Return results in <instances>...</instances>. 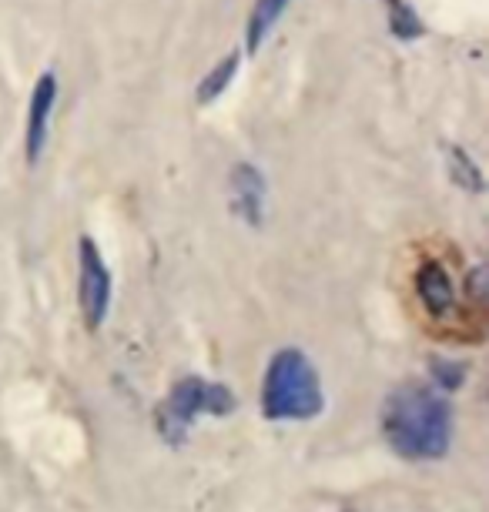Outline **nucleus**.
<instances>
[{"instance_id":"1","label":"nucleus","mask_w":489,"mask_h":512,"mask_svg":"<svg viewBox=\"0 0 489 512\" xmlns=\"http://www.w3.org/2000/svg\"><path fill=\"white\" fill-rule=\"evenodd\" d=\"M382 436L389 449L409 462L443 459L453 446V405L429 382H406L382 405Z\"/></svg>"},{"instance_id":"2","label":"nucleus","mask_w":489,"mask_h":512,"mask_svg":"<svg viewBox=\"0 0 489 512\" xmlns=\"http://www.w3.org/2000/svg\"><path fill=\"white\" fill-rule=\"evenodd\" d=\"M325 412L319 369L302 349H282L268 359L262 379V415L268 422H312Z\"/></svg>"},{"instance_id":"3","label":"nucleus","mask_w":489,"mask_h":512,"mask_svg":"<svg viewBox=\"0 0 489 512\" xmlns=\"http://www.w3.org/2000/svg\"><path fill=\"white\" fill-rule=\"evenodd\" d=\"M235 392L222 382H208L201 375H185L171 385V392L165 395V402L158 405L155 412V425L158 436L165 446L181 449L191 436V425H195L201 415H232L235 412Z\"/></svg>"},{"instance_id":"4","label":"nucleus","mask_w":489,"mask_h":512,"mask_svg":"<svg viewBox=\"0 0 489 512\" xmlns=\"http://www.w3.org/2000/svg\"><path fill=\"white\" fill-rule=\"evenodd\" d=\"M111 272L101 258L98 241L91 235L78 238V305H81V318L88 332H98L104 325V318L111 312Z\"/></svg>"},{"instance_id":"5","label":"nucleus","mask_w":489,"mask_h":512,"mask_svg":"<svg viewBox=\"0 0 489 512\" xmlns=\"http://www.w3.org/2000/svg\"><path fill=\"white\" fill-rule=\"evenodd\" d=\"M57 74L54 71H44L37 77L34 91H31V104H27V128H24V158H27V168H34L44 154V144H47V131H51V114H54V104H57Z\"/></svg>"},{"instance_id":"6","label":"nucleus","mask_w":489,"mask_h":512,"mask_svg":"<svg viewBox=\"0 0 489 512\" xmlns=\"http://www.w3.org/2000/svg\"><path fill=\"white\" fill-rule=\"evenodd\" d=\"M228 201H232V211L245 225L258 228L265 221V201H268V181L262 175V168L255 164H235L232 178H228Z\"/></svg>"},{"instance_id":"7","label":"nucleus","mask_w":489,"mask_h":512,"mask_svg":"<svg viewBox=\"0 0 489 512\" xmlns=\"http://www.w3.org/2000/svg\"><path fill=\"white\" fill-rule=\"evenodd\" d=\"M412 285H416V298L423 302V308L433 318H446L449 312H456V302H459L456 282H453V275H449V268L443 262L426 258V262L416 268Z\"/></svg>"},{"instance_id":"8","label":"nucleus","mask_w":489,"mask_h":512,"mask_svg":"<svg viewBox=\"0 0 489 512\" xmlns=\"http://www.w3.org/2000/svg\"><path fill=\"white\" fill-rule=\"evenodd\" d=\"M289 4L292 0H255L252 14H248V21H245V51L248 54H258V47H262L265 37L275 31V24L282 21V14Z\"/></svg>"},{"instance_id":"9","label":"nucleus","mask_w":489,"mask_h":512,"mask_svg":"<svg viewBox=\"0 0 489 512\" xmlns=\"http://www.w3.org/2000/svg\"><path fill=\"white\" fill-rule=\"evenodd\" d=\"M238 67H242V54L232 51V54H225L222 61H218L212 71H208L205 77H201V84H198V104H215V101H222V94L232 88V81H235V74H238Z\"/></svg>"},{"instance_id":"10","label":"nucleus","mask_w":489,"mask_h":512,"mask_svg":"<svg viewBox=\"0 0 489 512\" xmlns=\"http://www.w3.org/2000/svg\"><path fill=\"white\" fill-rule=\"evenodd\" d=\"M382 4H386V11H389V34L396 37V41L409 44L426 34L423 17H419V11L409 0H382Z\"/></svg>"},{"instance_id":"11","label":"nucleus","mask_w":489,"mask_h":512,"mask_svg":"<svg viewBox=\"0 0 489 512\" xmlns=\"http://www.w3.org/2000/svg\"><path fill=\"white\" fill-rule=\"evenodd\" d=\"M449 178L466 191H483V171L463 148H449Z\"/></svg>"},{"instance_id":"12","label":"nucleus","mask_w":489,"mask_h":512,"mask_svg":"<svg viewBox=\"0 0 489 512\" xmlns=\"http://www.w3.org/2000/svg\"><path fill=\"white\" fill-rule=\"evenodd\" d=\"M433 379H436V389L439 392H453V389H459V385H463L466 372H463V365L436 359L433 362Z\"/></svg>"}]
</instances>
